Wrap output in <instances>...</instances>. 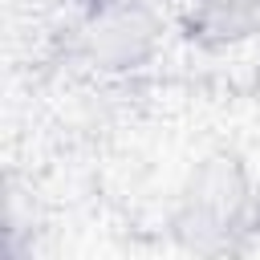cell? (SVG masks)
Returning a JSON list of instances; mask_svg holds the SVG:
<instances>
[{
    "label": "cell",
    "instance_id": "6da1fadb",
    "mask_svg": "<svg viewBox=\"0 0 260 260\" xmlns=\"http://www.w3.org/2000/svg\"><path fill=\"white\" fill-rule=\"evenodd\" d=\"M179 28L199 49H240L260 37V0H183Z\"/></svg>",
    "mask_w": 260,
    "mask_h": 260
},
{
    "label": "cell",
    "instance_id": "7a4b0ae2",
    "mask_svg": "<svg viewBox=\"0 0 260 260\" xmlns=\"http://www.w3.org/2000/svg\"><path fill=\"white\" fill-rule=\"evenodd\" d=\"M89 45L106 69H134L154 45V24L142 8L122 0L106 12H98V20L89 24Z\"/></svg>",
    "mask_w": 260,
    "mask_h": 260
}]
</instances>
